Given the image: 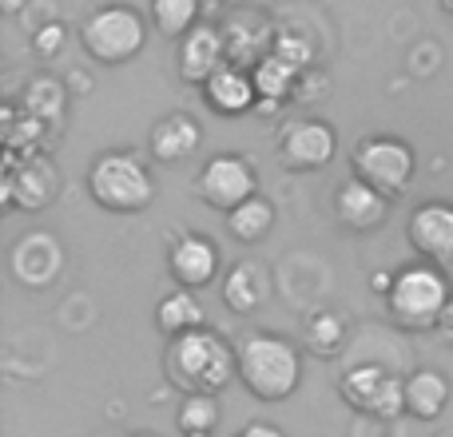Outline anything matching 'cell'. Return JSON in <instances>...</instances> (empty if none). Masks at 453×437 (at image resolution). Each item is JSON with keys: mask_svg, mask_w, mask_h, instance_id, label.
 Masks as SVG:
<instances>
[{"mask_svg": "<svg viewBox=\"0 0 453 437\" xmlns=\"http://www.w3.org/2000/svg\"><path fill=\"white\" fill-rule=\"evenodd\" d=\"M164 378L167 386L191 398V394H223L239 382V346H231L219 330L203 326L191 334L167 338L164 346Z\"/></svg>", "mask_w": 453, "mask_h": 437, "instance_id": "obj_1", "label": "cell"}, {"mask_svg": "<svg viewBox=\"0 0 453 437\" xmlns=\"http://www.w3.org/2000/svg\"><path fill=\"white\" fill-rule=\"evenodd\" d=\"M303 382V354L274 330H255L239 342V386L263 406L295 398Z\"/></svg>", "mask_w": 453, "mask_h": 437, "instance_id": "obj_2", "label": "cell"}, {"mask_svg": "<svg viewBox=\"0 0 453 437\" xmlns=\"http://www.w3.org/2000/svg\"><path fill=\"white\" fill-rule=\"evenodd\" d=\"M88 196L100 211L108 215H140L156 203L159 183L151 175V167L143 164L135 151L111 148L88 164Z\"/></svg>", "mask_w": 453, "mask_h": 437, "instance_id": "obj_3", "label": "cell"}, {"mask_svg": "<svg viewBox=\"0 0 453 437\" xmlns=\"http://www.w3.org/2000/svg\"><path fill=\"white\" fill-rule=\"evenodd\" d=\"M453 303V282L441 266L434 263H410L394 274V290L386 295V314L394 326L410 334L438 330Z\"/></svg>", "mask_w": 453, "mask_h": 437, "instance_id": "obj_4", "label": "cell"}, {"mask_svg": "<svg viewBox=\"0 0 453 437\" xmlns=\"http://www.w3.org/2000/svg\"><path fill=\"white\" fill-rule=\"evenodd\" d=\"M60 199V167L44 148H4V180H0V203L4 211L36 215Z\"/></svg>", "mask_w": 453, "mask_h": 437, "instance_id": "obj_5", "label": "cell"}, {"mask_svg": "<svg viewBox=\"0 0 453 437\" xmlns=\"http://www.w3.org/2000/svg\"><path fill=\"white\" fill-rule=\"evenodd\" d=\"M80 44H84L88 60L119 68V64L135 60L143 52V44H148V20L132 4H104L80 24Z\"/></svg>", "mask_w": 453, "mask_h": 437, "instance_id": "obj_6", "label": "cell"}, {"mask_svg": "<svg viewBox=\"0 0 453 437\" xmlns=\"http://www.w3.org/2000/svg\"><path fill=\"white\" fill-rule=\"evenodd\" d=\"M350 167H354V180L370 183L386 199H398L414 183L418 151L406 140H398V135H366V140L354 143Z\"/></svg>", "mask_w": 453, "mask_h": 437, "instance_id": "obj_7", "label": "cell"}, {"mask_svg": "<svg viewBox=\"0 0 453 437\" xmlns=\"http://www.w3.org/2000/svg\"><path fill=\"white\" fill-rule=\"evenodd\" d=\"M338 394L350 410L374 418V422H394L406 414V378L390 374L382 366H354L338 378Z\"/></svg>", "mask_w": 453, "mask_h": 437, "instance_id": "obj_8", "label": "cell"}, {"mask_svg": "<svg viewBox=\"0 0 453 437\" xmlns=\"http://www.w3.org/2000/svg\"><path fill=\"white\" fill-rule=\"evenodd\" d=\"M196 196L203 199L211 211L231 215L234 207H242L247 199L258 196V172L247 156L239 151H219L211 156L196 175Z\"/></svg>", "mask_w": 453, "mask_h": 437, "instance_id": "obj_9", "label": "cell"}, {"mask_svg": "<svg viewBox=\"0 0 453 437\" xmlns=\"http://www.w3.org/2000/svg\"><path fill=\"white\" fill-rule=\"evenodd\" d=\"M338 156V132L326 119L311 116V119H290L279 135V159L282 172L290 175H306V172H322L330 167V159Z\"/></svg>", "mask_w": 453, "mask_h": 437, "instance_id": "obj_10", "label": "cell"}, {"mask_svg": "<svg viewBox=\"0 0 453 437\" xmlns=\"http://www.w3.org/2000/svg\"><path fill=\"white\" fill-rule=\"evenodd\" d=\"M64 242L52 231L36 226V231L20 234L8 250V271H12L16 287L24 290H44L64 274Z\"/></svg>", "mask_w": 453, "mask_h": 437, "instance_id": "obj_11", "label": "cell"}, {"mask_svg": "<svg viewBox=\"0 0 453 437\" xmlns=\"http://www.w3.org/2000/svg\"><path fill=\"white\" fill-rule=\"evenodd\" d=\"M406 239L414 247V255H422V263L449 266L453 263V203L430 199V203L414 207V215L406 218Z\"/></svg>", "mask_w": 453, "mask_h": 437, "instance_id": "obj_12", "label": "cell"}, {"mask_svg": "<svg viewBox=\"0 0 453 437\" xmlns=\"http://www.w3.org/2000/svg\"><path fill=\"white\" fill-rule=\"evenodd\" d=\"M167 274L183 290L211 287L215 274H219V247H215L211 234H199V231L180 234L172 242V250H167Z\"/></svg>", "mask_w": 453, "mask_h": 437, "instance_id": "obj_13", "label": "cell"}, {"mask_svg": "<svg viewBox=\"0 0 453 437\" xmlns=\"http://www.w3.org/2000/svg\"><path fill=\"white\" fill-rule=\"evenodd\" d=\"M390 203L394 199H386L382 191H374L370 183L346 180V183H338V191H334V218H338V226L350 234H374L378 226H386V218H390Z\"/></svg>", "mask_w": 453, "mask_h": 437, "instance_id": "obj_14", "label": "cell"}, {"mask_svg": "<svg viewBox=\"0 0 453 437\" xmlns=\"http://www.w3.org/2000/svg\"><path fill=\"white\" fill-rule=\"evenodd\" d=\"M223 64H226V44H223L219 24L203 20L180 40V80L183 84L203 88Z\"/></svg>", "mask_w": 453, "mask_h": 437, "instance_id": "obj_15", "label": "cell"}, {"mask_svg": "<svg viewBox=\"0 0 453 437\" xmlns=\"http://www.w3.org/2000/svg\"><path fill=\"white\" fill-rule=\"evenodd\" d=\"M203 100L211 111H219L223 119H242L255 111L258 104V88H255V76L250 68H239V64H223L203 88Z\"/></svg>", "mask_w": 453, "mask_h": 437, "instance_id": "obj_16", "label": "cell"}, {"mask_svg": "<svg viewBox=\"0 0 453 437\" xmlns=\"http://www.w3.org/2000/svg\"><path fill=\"white\" fill-rule=\"evenodd\" d=\"M203 143V124L188 111H167L151 124V135H148V151L156 164H183L191 159Z\"/></svg>", "mask_w": 453, "mask_h": 437, "instance_id": "obj_17", "label": "cell"}, {"mask_svg": "<svg viewBox=\"0 0 453 437\" xmlns=\"http://www.w3.org/2000/svg\"><path fill=\"white\" fill-rule=\"evenodd\" d=\"M271 271H266L258 258H239L231 271L223 274V287H219V298L231 314H255L271 303Z\"/></svg>", "mask_w": 453, "mask_h": 437, "instance_id": "obj_18", "label": "cell"}, {"mask_svg": "<svg viewBox=\"0 0 453 437\" xmlns=\"http://www.w3.org/2000/svg\"><path fill=\"white\" fill-rule=\"evenodd\" d=\"M274 36H279V32L266 24L263 12H255V16H231V20H223L226 64H239V68H255V64L274 48Z\"/></svg>", "mask_w": 453, "mask_h": 437, "instance_id": "obj_19", "label": "cell"}, {"mask_svg": "<svg viewBox=\"0 0 453 437\" xmlns=\"http://www.w3.org/2000/svg\"><path fill=\"white\" fill-rule=\"evenodd\" d=\"M449 398H453V382L441 370L422 366L414 374H406V414L414 422H438L449 410Z\"/></svg>", "mask_w": 453, "mask_h": 437, "instance_id": "obj_20", "label": "cell"}, {"mask_svg": "<svg viewBox=\"0 0 453 437\" xmlns=\"http://www.w3.org/2000/svg\"><path fill=\"white\" fill-rule=\"evenodd\" d=\"M156 326L164 338H180V334H191V330H203L207 326V314L199 306L196 290H167L164 298L156 303Z\"/></svg>", "mask_w": 453, "mask_h": 437, "instance_id": "obj_21", "label": "cell"}, {"mask_svg": "<svg viewBox=\"0 0 453 437\" xmlns=\"http://www.w3.org/2000/svg\"><path fill=\"white\" fill-rule=\"evenodd\" d=\"M68 84L56 76H32L28 84H24L20 92V111L32 119H40V124L56 127L64 124V111H68Z\"/></svg>", "mask_w": 453, "mask_h": 437, "instance_id": "obj_22", "label": "cell"}, {"mask_svg": "<svg viewBox=\"0 0 453 437\" xmlns=\"http://www.w3.org/2000/svg\"><path fill=\"white\" fill-rule=\"evenodd\" d=\"M346 342H350V326H346V318L338 310L322 306V310H314L311 318H306L303 346L314 358H338V354L346 350Z\"/></svg>", "mask_w": 453, "mask_h": 437, "instance_id": "obj_23", "label": "cell"}, {"mask_svg": "<svg viewBox=\"0 0 453 437\" xmlns=\"http://www.w3.org/2000/svg\"><path fill=\"white\" fill-rule=\"evenodd\" d=\"M255 76V88H258V100H279V104H290L298 92V80H303V68H295L290 60H282L279 52H266L263 60L250 68Z\"/></svg>", "mask_w": 453, "mask_h": 437, "instance_id": "obj_24", "label": "cell"}, {"mask_svg": "<svg viewBox=\"0 0 453 437\" xmlns=\"http://www.w3.org/2000/svg\"><path fill=\"white\" fill-rule=\"evenodd\" d=\"M226 231H231V239L242 242V247H258V242L274 231V203L266 196L247 199L242 207H234V211L226 215Z\"/></svg>", "mask_w": 453, "mask_h": 437, "instance_id": "obj_25", "label": "cell"}, {"mask_svg": "<svg viewBox=\"0 0 453 437\" xmlns=\"http://www.w3.org/2000/svg\"><path fill=\"white\" fill-rule=\"evenodd\" d=\"M203 0H151V28L167 40H183L196 24H203Z\"/></svg>", "mask_w": 453, "mask_h": 437, "instance_id": "obj_26", "label": "cell"}, {"mask_svg": "<svg viewBox=\"0 0 453 437\" xmlns=\"http://www.w3.org/2000/svg\"><path fill=\"white\" fill-rule=\"evenodd\" d=\"M175 426H180V433H215V426H219V402L211 394H191V398H183Z\"/></svg>", "mask_w": 453, "mask_h": 437, "instance_id": "obj_27", "label": "cell"}, {"mask_svg": "<svg viewBox=\"0 0 453 437\" xmlns=\"http://www.w3.org/2000/svg\"><path fill=\"white\" fill-rule=\"evenodd\" d=\"M64 44H68V28H64V20H48L40 24V28L28 32V48L36 60H56V56L64 52Z\"/></svg>", "mask_w": 453, "mask_h": 437, "instance_id": "obj_28", "label": "cell"}, {"mask_svg": "<svg viewBox=\"0 0 453 437\" xmlns=\"http://www.w3.org/2000/svg\"><path fill=\"white\" fill-rule=\"evenodd\" d=\"M271 52H279L282 60H290L295 68H303V72L314 68V44L306 36H298V32H279Z\"/></svg>", "mask_w": 453, "mask_h": 437, "instance_id": "obj_29", "label": "cell"}, {"mask_svg": "<svg viewBox=\"0 0 453 437\" xmlns=\"http://www.w3.org/2000/svg\"><path fill=\"white\" fill-rule=\"evenodd\" d=\"M64 84H68V92H76V96L92 92V80H88V72H80V68H72L68 76H64Z\"/></svg>", "mask_w": 453, "mask_h": 437, "instance_id": "obj_30", "label": "cell"}, {"mask_svg": "<svg viewBox=\"0 0 453 437\" xmlns=\"http://www.w3.org/2000/svg\"><path fill=\"white\" fill-rule=\"evenodd\" d=\"M234 437H287V433H279L274 426H266V422H250V426H242Z\"/></svg>", "mask_w": 453, "mask_h": 437, "instance_id": "obj_31", "label": "cell"}, {"mask_svg": "<svg viewBox=\"0 0 453 437\" xmlns=\"http://www.w3.org/2000/svg\"><path fill=\"white\" fill-rule=\"evenodd\" d=\"M394 274H398V271H378L374 279H370V290L386 298V295H390V290H394Z\"/></svg>", "mask_w": 453, "mask_h": 437, "instance_id": "obj_32", "label": "cell"}, {"mask_svg": "<svg viewBox=\"0 0 453 437\" xmlns=\"http://www.w3.org/2000/svg\"><path fill=\"white\" fill-rule=\"evenodd\" d=\"M279 111H282L279 100H258V104H255V116H258V119H279Z\"/></svg>", "mask_w": 453, "mask_h": 437, "instance_id": "obj_33", "label": "cell"}, {"mask_svg": "<svg viewBox=\"0 0 453 437\" xmlns=\"http://www.w3.org/2000/svg\"><path fill=\"white\" fill-rule=\"evenodd\" d=\"M24 4H28V0H0V12H4V16H20Z\"/></svg>", "mask_w": 453, "mask_h": 437, "instance_id": "obj_34", "label": "cell"}, {"mask_svg": "<svg viewBox=\"0 0 453 437\" xmlns=\"http://www.w3.org/2000/svg\"><path fill=\"white\" fill-rule=\"evenodd\" d=\"M234 4H242V0H203L207 12H223V8H234Z\"/></svg>", "mask_w": 453, "mask_h": 437, "instance_id": "obj_35", "label": "cell"}, {"mask_svg": "<svg viewBox=\"0 0 453 437\" xmlns=\"http://www.w3.org/2000/svg\"><path fill=\"white\" fill-rule=\"evenodd\" d=\"M438 4H441V12L446 16H453V0H438Z\"/></svg>", "mask_w": 453, "mask_h": 437, "instance_id": "obj_36", "label": "cell"}, {"mask_svg": "<svg viewBox=\"0 0 453 437\" xmlns=\"http://www.w3.org/2000/svg\"><path fill=\"white\" fill-rule=\"evenodd\" d=\"M183 437H215V433H183Z\"/></svg>", "mask_w": 453, "mask_h": 437, "instance_id": "obj_37", "label": "cell"}, {"mask_svg": "<svg viewBox=\"0 0 453 437\" xmlns=\"http://www.w3.org/2000/svg\"><path fill=\"white\" fill-rule=\"evenodd\" d=\"M434 437H453V433H434Z\"/></svg>", "mask_w": 453, "mask_h": 437, "instance_id": "obj_38", "label": "cell"}, {"mask_svg": "<svg viewBox=\"0 0 453 437\" xmlns=\"http://www.w3.org/2000/svg\"><path fill=\"white\" fill-rule=\"evenodd\" d=\"M132 437H151V433H132Z\"/></svg>", "mask_w": 453, "mask_h": 437, "instance_id": "obj_39", "label": "cell"}]
</instances>
